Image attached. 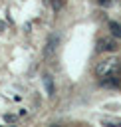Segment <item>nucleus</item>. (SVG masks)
Returning <instances> with one entry per match:
<instances>
[{
  "label": "nucleus",
  "mask_w": 121,
  "mask_h": 127,
  "mask_svg": "<svg viewBox=\"0 0 121 127\" xmlns=\"http://www.w3.org/2000/svg\"><path fill=\"white\" fill-rule=\"evenodd\" d=\"M109 73H119L121 75V60L117 58H107V60H101L97 62L95 65V75L97 77H105Z\"/></svg>",
  "instance_id": "nucleus-1"
},
{
  "label": "nucleus",
  "mask_w": 121,
  "mask_h": 127,
  "mask_svg": "<svg viewBox=\"0 0 121 127\" xmlns=\"http://www.w3.org/2000/svg\"><path fill=\"white\" fill-rule=\"evenodd\" d=\"M4 121H6V123H10V121H14V117H12V115H4Z\"/></svg>",
  "instance_id": "nucleus-9"
},
{
  "label": "nucleus",
  "mask_w": 121,
  "mask_h": 127,
  "mask_svg": "<svg viewBox=\"0 0 121 127\" xmlns=\"http://www.w3.org/2000/svg\"><path fill=\"white\" fill-rule=\"evenodd\" d=\"M42 81H44V87H46L48 97H54V95H56V83H54V77H52L50 73H44Z\"/></svg>",
  "instance_id": "nucleus-5"
},
{
  "label": "nucleus",
  "mask_w": 121,
  "mask_h": 127,
  "mask_svg": "<svg viewBox=\"0 0 121 127\" xmlns=\"http://www.w3.org/2000/svg\"><path fill=\"white\" fill-rule=\"evenodd\" d=\"M111 2H113V0H97L99 6H111Z\"/></svg>",
  "instance_id": "nucleus-8"
},
{
  "label": "nucleus",
  "mask_w": 121,
  "mask_h": 127,
  "mask_svg": "<svg viewBox=\"0 0 121 127\" xmlns=\"http://www.w3.org/2000/svg\"><path fill=\"white\" fill-rule=\"evenodd\" d=\"M101 83L105 87H119L121 85V77H119V73H109V75L101 77Z\"/></svg>",
  "instance_id": "nucleus-4"
},
{
  "label": "nucleus",
  "mask_w": 121,
  "mask_h": 127,
  "mask_svg": "<svg viewBox=\"0 0 121 127\" xmlns=\"http://www.w3.org/2000/svg\"><path fill=\"white\" fill-rule=\"evenodd\" d=\"M61 6H63V0H52V8H54L56 12H58Z\"/></svg>",
  "instance_id": "nucleus-7"
},
{
  "label": "nucleus",
  "mask_w": 121,
  "mask_h": 127,
  "mask_svg": "<svg viewBox=\"0 0 121 127\" xmlns=\"http://www.w3.org/2000/svg\"><path fill=\"white\" fill-rule=\"evenodd\" d=\"M58 46H60V36L52 34V36L48 38L46 46H44V58H46V60H52V58L56 56V50H58Z\"/></svg>",
  "instance_id": "nucleus-2"
},
{
  "label": "nucleus",
  "mask_w": 121,
  "mask_h": 127,
  "mask_svg": "<svg viewBox=\"0 0 121 127\" xmlns=\"http://www.w3.org/2000/svg\"><path fill=\"white\" fill-rule=\"evenodd\" d=\"M109 30L113 38H121V24L119 22H109Z\"/></svg>",
  "instance_id": "nucleus-6"
},
{
  "label": "nucleus",
  "mask_w": 121,
  "mask_h": 127,
  "mask_svg": "<svg viewBox=\"0 0 121 127\" xmlns=\"http://www.w3.org/2000/svg\"><path fill=\"white\" fill-rule=\"evenodd\" d=\"M117 50V42L113 38H99L97 40V46H95V52H115Z\"/></svg>",
  "instance_id": "nucleus-3"
}]
</instances>
